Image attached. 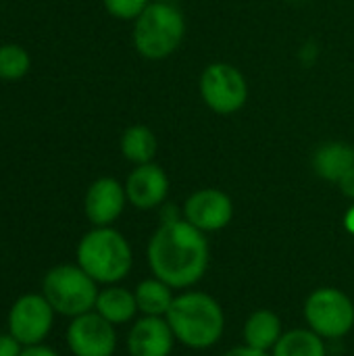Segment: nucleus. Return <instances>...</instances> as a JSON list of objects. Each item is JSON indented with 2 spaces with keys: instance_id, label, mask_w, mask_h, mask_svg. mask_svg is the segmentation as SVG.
<instances>
[{
  "instance_id": "nucleus-1",
  "label": "nucleus",
  "mask_w": 354,
  "mask_h": 356,
  "mask_svg": "<svg viewBox=\"0 0 354 356\" xmlns=\"http://www.w3.org/2000/svg\"><path fill=\"white\" fill-rule=\"evenodd\" d=\"M148 267L154 277L173 290H188L198 284L209 269V240L184 217L163 221L148 240Z\"/></svg>"
},
{
  "instance_id": "nucleus-2",
  "label": "nucleus",
  "mask_w": 354,
  "mask_h": 356,
  "mask_svg": "<svg viewBox=\"0 0 354 356\" xmlns=\"http://www.w3.org/2000/svg\"><path fill=\"white\" fill-rule=\"evenodd\" d=\"M165 319L175 340L192 350L213 348L225 332L223 309L207 292L190 290L177 294Z\"/></svg>"
},
{
  "instance_id": "nucleus-3",
  "label": "nucleus",
  "mask_w": 354,
  "mask_h": 356,
  "mask_svg": "<svg viewBox=\"0 0 354 356\" xmlns=\"http://www.w3.org/2000/svg\"><path fill=\"white\" fill-rule=\"evenodd\" d=\"M77 265L96 284H117L125 280L134 265L131 246L117 229L94 227L77 244Z\"/></svg>"
},
{
  "instance_id": "nucleus-4",
  "label": "nucleus",
  "mask_w": 354,
  "mask_h": 356,
  "mask_svg": "<svg viewBox=\"0 0 354 356\" xmlns=\"http://www.w3.org/2000/svg\"><path fill=\"white\" fill-rule=\"evenodd\" d=\"M186 38V17L175 2H150L134 21L131 42L140 56L163 60L179 50Z\"/></svg>"
},
{
  "instance_id": "nucleus-5",
  "label": "nucleus",
  "mask_w": 354,
  "mask_h": 356,
  "mask_svg": "<svg viewBox=\"0 0 354 356\" xmlns=\"http://www.w3.org/2000/svg\"><path fill=\"white\" fill-rule=\"evenodd\" d=\"M44 298L54 313L65 317H79L94 311L98 288L96 282L79 265H58L44 275Z\"/></svg>"
},
{
  "instance_id": "nucleus-6",
  "label": "nucleus",
  "mask_w": 354,
  "mask_h": 356,
  "mask_svg": "<svg viewBox=\"0 0 354 356\" xmlns=\"http://www.w3.org/2000/svg\"><path fill=\"white\" fill-rule=\"evenodd\" d=\"M307 325L323 340H342L354 327L353 298L338 288H317L305 300Z\"/></svg>"
},
{
  "instance_id": "nucleus-7",
  "label": "nucleus",
  "mask_w": 354,
  "mask_h": 356,
  "mask_svg": "<svg viewBox=\"0 0 354 356\" xmlns=\"http://www.w3.org/2000/svg\"><path fill=\"white\" fill-rule=\"evenodd\" d=\"M202 102L217 115H234L248 100V81L244 73L225 60L209 63L198 79Z\"/></svg>"
},
{
  "instance_id": "nucleus-8",
  "label": "nucleus",
  "mask_w": 354,
  "mask_h": 356,
  "mask_svg": "<svg viewBox=\"0 0 354 356\" xmlns=\"http://www.w3.org/2000/svg\"><path fill=\"white\" fill-rule=\"evenodd\" d=\"M54 309L44 294L21 296L8 315V330L23 346H38L52 330Z\"/></svg>"
},
{
  "instance_id": "nucleus-9",
  "label": "nucleus",
  "mask_w": 354,
  "mask_h": 356,
  "mask_svg": "<svg viewBox=\"0 0 354 356\" xmlns=\"http://www.w3.org/2000/svg\"><path fill=\"white\" fill-rule=\"evenodd\" d=\"M67 344L75 356H113L117 348L115 325L96 311L73 317L67 330Z\"/></svg>"
},
{
  "instance_id": "nucleus-10",
  "label": "nucleus",
  "mask_w": 354,
  "mask_h": 356,
  "mask_svg": "<svg viewBox=\"0 0 354 356\" xmlns=\"http://www.w3.org/2000/svg\"><path fill=\"white\" fill-rule=\"evenodd\" d=\"M184 219L196 229L211 234L225 229L234 219V202L230 194L217 188H202L192 192L184 202Z\"/></svg>"
},
{
  "instance_id": "nucleus-11",
  "label": "nucleus",
  "mask_w": 354,
  "mask_h": 356,
  "mask_svg": "<svg viewBox=\"0 0 354 356\" xmlns=\"http://www.w3.org/2000/svg\"><path fill=\"white\" fill-rule=\"evenodd\" d=\"M123 186L127 202L140 211H152L156 207H163L169 196V177L165 169L154 161L146 165H136Z\"/></svg>"
},
{
  "instance_id": "nucleus-12",
  "label": "nucleus",
  "mask_w": 354,
  "mask_h": 356,
  "mask_svg": "<svg viewBox=\"0 0 354 356\" xmlns=\"http://www.w3.org/2000/svg\"><path fill=\"white\" fill-rule=\"evenodd\" d=\"M127 202L125 186L115 177H98L90 184L83 200L86 217L94 227H108L115 223Z\"/></svg>"
},
{
  "instance_id": "nucleus-13",
  "label": "nucleus",
  "mask_w": 354,
  "mask_h": 356,
  "mask_svg": "<svg viewBox=\"0 0 354 356\" xmlns=\"http://www.w3.org/2000/svg\"><path fill=\"white\" fill-rule=\"evenodd\" d=\"M175 336L165 317H142L127 334L129 356H169L175 346Z\"/></svg>"
},
{
  "instance_id": "nucleus-14",
  "label": "nucleus",
  "mask_w": 354,
  "mask_h": 356,
  "mask_svg": "<svg viewBox=\"0 0 354 356\" xmlns=\"http://www.w3.org/2000/svg\"><path fill=\"white\" fill-rule=\"evenodd\" d=\"M311 165L317 177L338 184L354 167V146L346 142H325L315 150Z\"/></svg>"
},
{
  "instance_id": "nucleus-15",
  "label": "nucleus",
  "mask_w": 354,
  "mask_h": 356,
  "mask_svg": "<svg viewBox=\"0 0 354 356\" xmlns=\"http://www.w3.org/2000/svg\"><path fill=\"white\" fill-rule=\"evenodd\" d=\"M282 336H284L282 319L273 311H269V309L255 311L246 319L244 330H242L244 344L250 346V348L263 350V353H271Z\"/></svg>"
},
{
  "instance_id": "nucleus-16",
  "label": "nucleus",
  "mask_w": 354,
  "mask_h": 356,
  "mask_svg": "<svg viewBox=\"0 0 354 356\" xmlns=\"http://www.w3.org/2000/svg\"><path fill=\"white\" fill-rule=\"evenodd\" d=\"M94 309L108 323L123 325V323H129L136 317L138 302H136V294L134 292H129L125 288H119V286H108L106 290L98 292Z\"/></svg>"
},
{
  "instance_id": "nucleus-17",
  "label": "nucleus",
  "mask_w": 354,
  "mask_h": 356,
  "mask_svg": "<svg viewBox=\"0 0 354 356\" xmlns=\"http://www.w3.org/2000/svg\"><path fill=\"white\" fill-rule=\"evenodd\" d=\"M119 146H121V154L125 156V161H129L131 165H146L154 161L159 142H156L154 131L148 125L136 123L123 131Z\"/></svg>"
},
{
  "instance_id": "nucleus-18",
  "label": "nucleus",
  "mask_w": 354,
  "mask_h": 356,
  "mask_svg": "<svg viewBox=\"0 0 354 356\" xmlns=\"http://www.w3.org/2000/svg\"><path fill=\"white\" fill-rule=\"evenodd\" d=\"M134 294H136L138 311L144 313L146 317H167V313L175 300L173 288L154 275L140 282Z\"/></svg>"
},
{
  "instance_id": "nucleus-19",
  "label": "nucleus",
  "mask_w": 354,
  "mask_h": 356,
  "mask_svg": "<svg viewBox=\"0 0 354 356\" xmlns=\"http://www.w3.org/2000/svg\"><path fill=\"white\" fill-rule=\"evenodd\" d=\"M271 356H328V346L325 340L311 327H298L284 332V336L271 350Z\"/></svg>"
},
{
  "instance_id": "nucleus-20",
  "label": "nucleus",
  "mask_w": 354,
  "mask_h": 356,
  "mask_svg": "<svg viewBox=\"0 0 354 356\" xmlns=\"http://www.w3.org/2000/svg\"><path fill=\"white\" fill-rule=\"evenodd\" d=\"M31 58L27 50L19 44H4L0 46V79L4 81H19L27 75Z\"/></svg>"
},
{
  "instance_id": "nucleus-21",
  "label": "nucleus",
  "mask_w": 354,
  "mask_h": 356,
  "mask_svg": "<svg viewBox=\"0 0 354 356\" xmlns=\"http://www.w3.org/2000/svg\"><path fill=\"white\" fill-rule=\"evenodd\" d=\"M106 13L119 21H136L150 0H102Z\"/></svg>"
},
{
  "instance_id": "nucleus-22",
  "label": "nucleus",
  "mask_w": 354,
  "mask_h": 356,
  "mask_svg": "<svg viewBox=\"0 0 354 356\" xmlns=\"http://www.w3.org/2000/svg\"><path fill=\"white\" fill-rule=\"evenodd\" d=\"M21 342L10 334H0V356H21Z\"/></svg>"
},
{
  "instance_id": "nucleus-23",
  "label": "nucleus",
  "mask_w": 354,
  "mask_h": 356,
  "mask_svg": "<svg viewBox=\"0 0 354 356\" xmlns=\"http://www.w3.org/2000/svg\"><path fill=\"white\" fill-rule=\"evenodd\" d=\"M338 188H340V192L346 196V198H351V200H354V167L336 184Z\"/></svg>"
},
{
  "instance_id": "nucleus-24",
  "label": "nucleus",
  "mask_w": 354,
  "mask_h": 356,
  "mask_svg": "<svg viewBox=\"0 0 354 356\" xmlns=\"http://www.w3.org/2000/svg\"><path fill=\"white\" fill-rule=\"evenodd\" d=\"M221 356H271L269 353H263V350H257V348H250V346H236L232 350H227L225 355Z\"/></svg>"
},
{
  "instance_id": "nucleus-25",
  "label": "nucleus",
  "mask_w": 354,
  "mask_h": 356,
  "mask_svg": "<svg viewBox=\"0 0 354 356\" xmlns=\"http://www.w3.org/2000/svg\"><path fill=\"white\" fill-rule=\"evenodd\" d=\"M21 356H58L54 350H50V348H46V346H27L23 353H21Z\"/></svg>"
},
{
  "instance_id": "nucleus-26",
  "label": "nucleus",
  "mask_w": 354,
  "mask_h": 356,
  "mask_svg": "<svg viewBox=\"0 0 354 356\" xmlns=\"http://www.w3.org/2000/svg\"><path fill=\"white\" fill-rule=\"evenodd\" d=\"M344 229L354 236V202L351 204V209L346 211V215H344Z\"/></svg>"
},
{
  "instance_id": "nucleus-27",
  "label": "nucleus",
  "mask_w": 354,
  "mask_h": 356,
  "mask_svg": "<svg viewBox=\"0 0 354 356\" xmlns=\"http://www.w3.org/2000/svg\"><path fill=\"white\" fill-rule=\"evenodd\" d=\"M150 2H173V0H150Z\"/></svg>"
}]
</instances>
